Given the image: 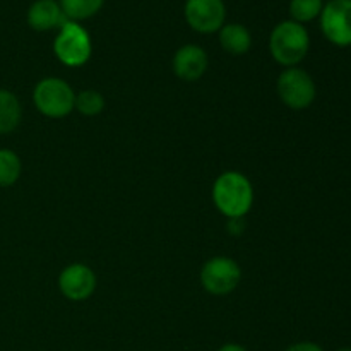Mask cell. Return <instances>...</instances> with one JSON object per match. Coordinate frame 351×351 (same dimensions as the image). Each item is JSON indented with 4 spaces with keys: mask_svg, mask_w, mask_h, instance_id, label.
Masks as SVG:
<instances>
[{
    "mask_svg": "<svg viewBox=\"0 0 351 351\" xmlns=\"http://www.w3.org/2000/svg\"><path fill=\"white\" fill-rule=\"evenodd\" d=\"M322 0H291L290 2V16L291 21L298 24L311 23L322 12Z\"/></svg>",
    "mask_w": 351,
    "mask_h": 351,
    "instance_id": "2e32d148",
    "label": "cell"
},
{
    "mask_svg": "<svg viewBox=\"0 0 351 351\" xmlns=\"http://www.w3.org/2000/svg\"><path fill=\"white\" fill-rule=\"evenodd\" d=\"M240 280H242V269L230 257H213L202 266L201 283L211 295L232 293L239 287Z\"/></svg>",
    "mask_w": 351,
    "mask_h": 351,
    "instance_id": "8992f818",
    "label": "cell"
},
{
    "mask_svg": "<svg viewBox=\"0 0 351 351\" xmlns=\"http://www.w3.org/2000/svg\"><path fill=\"white\" fill-rule=\"evenodd\" d=\"M287 351H324V350H322L319 345H315V343L302 341V343H297V345H291Z\"/></svg>",
    "mask_w": 351,
    "mask_h": 351,
    "instance_id": "ac0fdd59",
    "label": "cell"
},
{
    "mask_svg": "<svg viewBox=\"0 0 351 351\" xmlns=\"http://www.w3.org/2000/svg\"><path fill=\"white\" fill-rule=\"evenodd\" d=\"M218 351H247V350L243 348V346L235 345V343H228V345L221 346V348H219Z\"/></svg>",
    "mask_w": 351,
    "mask_h": 351,
    "instance_id": "d6986e66",
    "label": "cell"
},
{
    "mask_svg": "<svg viewBox=\"0 0 351 351\" xmlns=\"http://www.w3.org/2000/svg\"><path fill=\"white\" fill-rule=\"evenodd\" d=\"M21 103L9 89H0V134H10L21 122Z\"/></svg>",
    "mask_w": 351,
    "mask_h": 351,
    "instance_id": "4fadbf2b",
    "label": "cell"
},
{
    "mask_svg": "<svg viewBox=\"0 0 351 351\" xmlns=\"http://www.w3.org/2000/svg\"><path fill=\"white\" fill-rule=\"evenodd\" d=\"M213 201L226 218L239 219L250 211L254 189L249 178L240 171H225L213 185Z\"/></svg>",
    "mask_w": 351,
    "mask_h": 351,
    "instance_id": "6da1fadb",
    "label": "cell"
},
{
    "mask_svg": "<svg viewBox=\"0 0 351 351\" xmlns=\"http://www.w3.org/2000/svg\"><path fill=\"white\" fill-rule=\"evenodd\" d=\"M19 156L10 149H0V187H10L16 184L21 177Z\"/></svg>",
    "mask_w": 351,
    "mask_h": 351,
    "instance_id": "9a60e30c",
    "label": "cell"
},
{
    "mask_svg": "<svg viewBox=\"0 0 351 351\" xmlns=\"http://www.w3.org/2000/svg\"><path fill=\"white\" fill-rule=\"evenodd\" d=\"M321 29L336 47L351 45V0H329L321 12Z\"/></svg>",
    "mask_w": 351,
    "mask_h": 351,
    "instance_id": "52a82bcc",
    "label": "cell"
},
{
    "mask_svg": "<svg viewBox=\"0 0 351 351\" xmlns=\"http://www.w3.org/2000/svg\"><path fill=\"white\" fill-rule=\"evenodd\" d=\"M60 3L55 0H36L27 10V24L34 31H50L67 23Z\"/></svg>",
    "mask_w": 351,
    "mask_h": 351,
    "instance_id": "8fae6325",
    "label": "cell"
},
{
    "mask_svg": "<svg viewBox=\"0 0 351 351\" xmlns=\"http://www.w3.org/2000/svg\"><path fill=\"white\" fill-rule=\"evenodd\" d=\"M278 95L288 108L305 110L315 99V82L304 69L288 67L278 77Z\"/></svg>",
    "mask_w": 351,
    "mask_h": 351,
    "instance_id": "5b68a950",
    "label": "cell"
},
{
    "mask_svg": "<svg viewBox=\"0 0 351 351\" xmlns=\"http://www.w3.org/2000/svg\"><path fill=\"white\" fill-rule=\"evenodd\" d=\"M219 43L230 55H243L250 50L252 38L249 29L242 24H226L219 31Z\"/></svg>",
    "mask_w": 351,
    "mask_h": 351,
    "instance_id": "7c38bea8",
    "label": "cell"
},
{
    "mask_svg": "<svg viewBox=\"0 0 351 351\" xmlns=\"http://www.w3.org/2000/svg\"><path fill=\"white\" fill-rule=\"evenodd\" d=\"M55 55L69 67H81L91 57V38L79 23L67 21L58 31L53 43Z\"/></svg>",
    "mask_w": 351,
    "mask_h": 351,
    "instance_id": "277c9868",
    "label": "cell"
},
{
    "mask_svg": "<svg viewBox=\"0 0 351 351\" xmlns=\"http://www.w3.org/2000/svg\"><path fill=\"white\" fill-rule=\"evenodd\" d=\"M58 288L69 300L82 302L95 293L96 276L84 264H71L58 276Z\"/></svg>",
    "mask_w": 351,
    "mask_h": 351,
    "instance_id": "9c48e42d",
    "label": "cell"
},
{
    "mask_svg": "<svg viewBox=\"0 0 351 351\" xmlns=\"http://www.w3.org/2000/svg\"><path fill=\"white\" fill-rule=\"evenodd\" d=\"M33 101L38 112L45 117L62 119L74 110L75 93L64 79L47 77L34 88Z\"/></svg>",
    "mask_w": 351,
    "mask_h": 351,
    "instance_id": "3957f363",
    "label": "cell"
},
{
    "mask_svg": "<svg viewBox=\"0 0 351 351\" xmlns=\"http://www.w3.org/2000/svg\"><path fill=\"white\" fill-rule=\"evenodd\" d=\"M226 9L223 0H187L185 19L189 26L197 33H215L225 23Z\"/></svg>",
    "mask_w": 351,
    "mask_h": 351,
    "instance_id": "ba28073f",
    "label": "cell"
},
{
    "mask_svg": "<svg viewBox=\"0 0 351 351\" xmlns=\"http://www.w3.org/2000/svg\"><path fill=\"white\" fill-rule=\"evenodd\" d=\"M105 0H60L62 12L69 21H84L95 16L103 7Z\"/></svg>",
    "mask_w": 351,
    "mask_h": 351,
    "instance_id": "5bb4252c",
    "label": "cell"
},
{
    "mask_svg": "<svg viewBox=\"0 0 351 351\" xmlns=\"http://www.w3.org/2000/svg\"><path fill=\"white\" fill-rule=\"evenodd\" d=\"M208 55L197 45H185L175 53L173 72L185 82H194L208 71Z\"/></svg>",
    "mask_w": 351,
    "mask_h": 351,
    "instance_id": "30bf717a",
    "label": "cell"
},
{
    "mask_svg": "<svg viewBox=\"0 0 351 351\" xmlns=\"http://www.w3.org/2000/svg\"><path fill=\"white\" fill-rule=\"evenodd\" d=\"M336 351H351V348H348V346H346V348H339V350H336Z\"/></svg>",
    "mask_w": 351,
    "mask_h": 351,
    "instance_id": "ffe728a7",
    "label": "cell"
},
{
    "mask_svg": "<svg viewBox=\"0 0 351 351\" xmlns=\"http://www.w3.org/2000/svg\"><path fill=\"white\" fill-rule=\"evenodd\" d=\"M311 36L302 24L283 21L273 29L269 38V50L274 60L285 67H295L308 53Z\"/></svg>",
    "mask_w": 351,
    "mask_h": 351,
    "instance_id": "7a4b0ae2",
    "label": "cell"
},
{
    "mask_svg": "<svg viewBox=\"0 0 351 351\" xmlns=\"http://www.w3.org/2000/svg\"><path fill=\"white\" fill-rule=\"evenodd\" d=\"M74 108L79 110L82 115L95 117L105 108V98L101 96V93L95 91V89H86V91L75 95Z\"/></svg>",
    "mask_w": 351,
    "mask_h": 351,
    "instance_id": "e0dca14e",
    "label": "cell"
}]
</instances>
